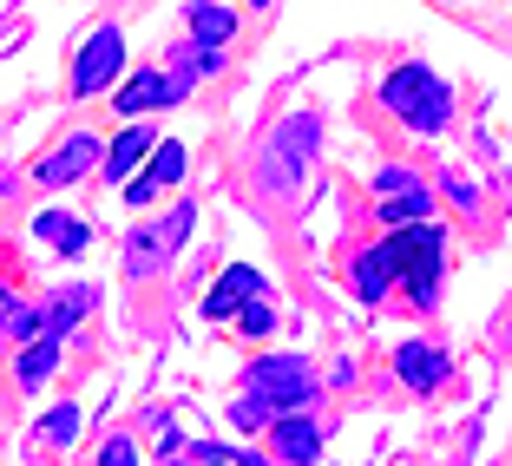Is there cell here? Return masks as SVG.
I'll return each mask as SVG.
<instances>
[{
	"label": "cell",
	"instance_id": "cell-1",
	"mask_svg": "<svg viewBox=\"0 0 512 466\" xmlns=\"http://www.w3.org/2000/svg\"><path fill=\"white\" fill-rule=\"evenodd\" d=\"M381 106H388L394 119L407 125V132L440 138V132H447V119H453V92L440 86V73H434V66L407 60V66H394V73L381 79Z\"/></svg>",
	"mask_w": 512,
	"mask_h": 466
},
{
	"label": "cell",
	"instance_id": "cell-2",
	"mask_svg": "<svg viewBox=\"0 0 512 466\" xmlns=\"http://www.w3.org/2000/svg\"><path fill=\"white\" fill-rule=\"evenodd\" d=\"M316 145H322V119L316 112H289V119L270 132V145H263V165H256L263 191L270 197L296 191V184L309 178V165H316Z\"/></svg>",
	"mask_w": 512,
	"mask_h": 466
},
{
	"label": "cell",
	"instance_id": "cell-3",
	"mask_svg": "<svg viewBox=\"0 0 512 466\" xmlns=\"http://www.w3.org/2000/svg\"><path fill=\"white\" fill-rule=\"evenodd\" d=\"M243 394L263 401L270 414H302L316 401V368L302 355H263L256 368H243Z\"/></svg>",
	"mask_w": 512,
	"mask_h": 466
},
{
	"label": "cell",
	"instance_id": "cell-4",
	"mask_svg": "<svg viewBox=\"0 0 512 466\" xmlns=\"http://www.w3.org/2000/svg\"><path fill=\"white\" fill-rule=\"evenodd\" d=\"M191 86H197L191 60H184V53H171L165 73H158V66H145V73L125 79V86L112 92V112H119V119H145V112H158V106H178Z\"/></svg>",
	"mask_w": 512,
	"mask_h": 466
},
{
	"label": "cell",
	"instance_id": "cell-5",
	"mask_svg": "<svg viewBox=\"0 0 512 466\" xmlns=\"http://www.w3.org/2000/svg\"><path fill=\"white\" fill-rule=\"evenodd\" d=\"M394 250H401V283L407 296L434 309L440 296V263H447V230L440 224H414V230H394Z\"/></svg>",
	"mask_w": 512,
	"mask_h": 466
},
{
	"label": "cell",
	"instance_id": "cell-6",
	"mask_svg": "<svg viewBox=\"0 0 512 466\" xmlns=\"http://www.w3.org/2000/svg\"><path fill=\"white\" fill-rule=\"evenodd\" d=\"M197 230V211L191 204H178V211H165L158 224H138L132 237H125V276H158L178 256V243Z\"/></svg>",
	"mask_w": 512,
	"mask_h": 466
},
{
	"label": "cell",
	"instance_id": "cell-7",
	"mask_svg": "<svg viewBox=\"0 0 512 466\" xmlns=\"http://www.w3.org/2000/svg\"><path fill=\"white\" fill-rule=\"evenodd\" d=\"M119 73H125V33L119 27L86 33V46H79V60H73V99H99V92H112Z\"/></svg>",
	"mask_w": 512,
	"mask_h": 466
},
{
	"label": "cell",
	"instance_id": "cell-8",
	"mask_svg": "<svg viewBox=\"0 0 512 466\" xmlns=\"http://www.w3.org/2000/svg\"><path fill=\"white\" fill-rule=\"evenodd\" d=\"M99 165H106V145H99L92 132H73V138H66V145H60V151H53V158L40 165V184H53V191H60V184L92 178Z\"/></svg>",
	"mask_w": 512,
	"mask_h": 466
},
{
	"label": "cell",
	"instance_id": "cell-9",
	"mask_svg": "<svg viewBox=\"0 0 512 466\" xmlns=\"http://www.w3.org/2000/svg\"><path fill=\"white\" fill-rule=\"evenodd\" d=\"M250 296H263V270H250V263H230V270L211 283V296H204V316H211V322H237V309H243Z\"/></svg>",
	"mask_w": 512,
	"mask_h": 466
},
{
	"label": "cell",
	"instance_id": "cell-10",
	"mask_svg": "<svg viewBox=\"0 0 512 466\" xmlns=\"http://www.w3.org/2000/svg\"><path fill=\"white\" fill-rule=\"evenodd\" d=\"M178 178H184V145L165 138V145H151V165L138 171V178H125V197H132V204H151V197L171 191Z\"/></svg>",
	"mask_w": 512,
	"mask_h": 466
},
{
	"label": "cell",
	"instance_id": "cell-11",
	"mask_svg": "<svg viewBox=\"0 0 512 466\" xmlns=\"http://www.w3.org/2000/svg\"><path fill=\"white\" fill-rule=\"evenodd\" d=\"M270 440H276V453H283V466H316L322 460V427L309 421V414H276Z\"/></svg>",
	"mask_w": 512,
	"mask_h": 466
},
{
	"label": "cell",
	"instance_id": "cell-12",
	"mask_svg": "<svg viewBox=\"0 0 512 466\" xmlns=\"http://www.w3.org/2000/svg\"><path fill=\"white\" fill-rule=\"evenodd\" d=\"M394 375H401L414 394H434L440 381H447V355H440L434 342H401L394 348Z\"/></svg>",
	"mask_w": 512,
	"mask_h": 466
},
{
	"label": "cell",
	"instance_id": "cell-13",
	"mask_svg": "<svg viewBox=\"0 0 512 466\" xmlns=\"http://www.w3.org/2000/svg\"><path fill=\"white\" fill-rule=\"evenodd\" d=\"M394 276H401V250H394V237L355 256V296H362V302H381L394 289Z\"/></svg>",
	"mask_w": 512,
	"mask_h": 466
},
{
	"label": "cell",
	"instance_id": "cell-14",
	"mask_svg": "<svg viewBox=\"0 0 512 466\" xmlns=\"http://www.w3.org/2000/svg\"><path fill=\"white\" fill-rule=\"evenodd\" d=\"M151 145H158V138H151L145 125H125V132L106 145V165H99V171H106V184H125V178H138V165L151 158Z\"/></svg>",
	"mask_w": 512,
	"mask_h": 466
},
{
	"label": "cell",
	"instance_id": "cell-15",
	"mask_svg": "<svg viewBox=\"0 0 512 466\" xmlns=\"http://www.w3.org/2000/svg\"><path fill=\"white\" fill-rule=\"evenodd\" d=\"M375 217L388 230H414V224H434V191L427 184H407V191H388L375 204Z\"/></svg>",
	"mask_w": 512,
	"mask_h": 466
},
{
	"label": "cell",
	"instance_id": "cell-16",
	"mask_svg": "<svg viewBox=\"0 0 512 466\" xmlns=\"http://www.w3.org/2000/svg\"><path fill=\"white\" fill-rule=\"evenodd\" d=\"M53 368H60V335H33V342L20 348V361H14V381L27 394H40L46 381H53Z\"/></svg>",
	"mask_w": 512,
	"mask_h": 466
},
{
	"label": "cell",
	"instance_id": "cell-17",
	"mask_svg": "<svg viewBox=\"0 0 512 466\" xmlns=\"http://www.w3.org/2000/svg\"><path fill=\"white\" fill-rule=\"evenodd\" d=\"M92 302H99V289H86V283H79V289H60V296L40 309V335H60V342H66V329L86 316Z\"/></svg>",
	"mask_w": 512,
	"mask_h": 466
},
{
	"label": "cell",
	"instance_id": "cell-18",
	"mask_svg": "<svg viewBox=\"0 0 512 466\" xmlns=\"http://www.w3.org/2000/svg\"><path fill=\"white\" fill-rule=\"evenodd\" d=\"M33 237H40V243H53L60 256H79V250L92 243V230L79 224V217H66V211H40V217H33Z\"/></svg>",
	"mask_w": 512,
	"mask_h": 466
},
{
	"label": "cell",
	"instance_id": "cell-19",
	"mask_svg": "<svg viewBox=\"0 0 512 466\" xmlns=\"http://www.w3.org/2000/svg\"><path fill=\"white\" fill-rule=\"evenodd\" d=\"M184 14H191V40L197 46H224L237 33V14L217 7V0H184Z\"/></svg>",
	"mask_w": 512,
	"mask_h": 466
},
{
	"label": "cell",
	"instance_id": "cell-20",
	"mask_svg": "<svg viewBox=\"0 0 512 466\" xmlns=\"http://www.w3.org/2000/svg\"><path fill=\"white\" fill-rule=\"evenodd\" d=\"M40 440H46V447H73V440H79V407L60 401L53 414H40Z\"/></svg>",
	"mask_w": 512,
	"mask_h": 466
},
{
	"label": "cell",
	"instance_id": "cell-21",
	"mask_svg": "<svg viewBox=\"0 0 512 466\" xmlns=\"http://www.w3.org/2000/svg\"><path fill=\"white\" fill-rule=\"evenodd\" d=\"M237 329H243V335H270V329H276L270 296H250V302H243V309H237Z\"/></svg>",
	"mask_w": 512,
	"mask_h": 466
},
{
	"label": "cell",
	"instance_id": "cell-22",
	"mask_svg": "<svg viewBox=\"0 0 512 466\" xmlns=\"http://www.w3.org/2000/svg\"><path fill=\"white\" fill-rule=\"evenodd\" d=\"M0 329L14 335V342H33V335H40V309H27V302H7V322H0Z\"/></svg>",
	"mask_w": 512,
	"mask_h": 466
},
{
	"label": "cell",
	"instance_id": "cell-23",
	"mask_svg": "<svg viewBox=\"0 0 512 466\" xmlns=\"http://www.w3.org/2000/svg\"><path fill=\"white\" fill-rule=\"evenodd\" d=\"M230 421H237V427H243V434H256V427H270V421H276V414H270V407H263V401H250V394H243V401H237V407H230Z\"/></svg>",
	"mask_w": 512,
	"mask_h": 466
},
{
	"label": "cell",
	"instance_id": "cell-24",
	"mask_svg": "<svg viewBox=\"0 0 512 466\" xmlns=\"http://www.w3.org/2000/svg\"><path fill=\"white\" fill-rule=\"evenodd\" d=\"M99 466H138V447L125 434H112L106 447H99Z\"/></svg>",
	"mask_w": 512,
	"mask_h": 466
},
{
	"label": "cell",
	"instance_id": "cell-25",
	"mask_svg": "<svg viewBox=\"0 0 512 466\" xmlns=\"http://www.w3.org/2000/svg\"><path fill=\"white\" fill-rule=\"evenodd\" d=\"M447 197L460 204V211H473V204H480V184H473V178H460V171H447Z\"/></svg>",
	"mask_w": 512,
	"mask_h": 466
},
{
	"label": "cell",
	"instance_id": "cell-26",
	"mask_svg": "<svg viewBox=\"0 0 512 466\" xmlns=\"http://www.w3.org/2000/svg\"><path fill=\"white\" fill-rule=\"evenodd\" d=\"M407 184H421V178H414V171H401V165H388V171L375 178V197H388V191H407Z\"/></svg>",
	"mask_w": 512,
	"mask_h": 466
},
{
	"label": "cell",
	"instance_id": "cell-27",
	"mask_svg": "<svg viewBox=\"0 0 512 466\" xmlns=\"http://www.w3.org/2000/svg\"><path fill=\"white\" fill-rule=\"evenodd\" d=\"M197 466H237V460H230V453H217L211 440H204V447H197Z\"/></svg>",
	"mask_w": 512,
	"mask_h": 466
},
{
	"label": "cell",
	"instance_id": "cell-28",
	"mask_svg": "<svg viewBox=\"0 0 512 466\" xmlns=\"http://www.w3.org/2000/svg\"><path fill=\"white\" fill-rule=\"evenodd\" d=\"M237 466H276V460H263V453H230Z\"/></svg>",
	"mask_w": 512,
	"mask_h": 466
},
{
	"label": "cell",
	"instance_id": "cell-29",
	"mask_svg": "<svg viewBox=\"0 0 512 466\" xmlns=\"http://www.w3.org/2000/svg\"><path fill=\"white\" fill-rule=\"evenodd\" d=\"M250 7H270V0H250Z\"/></svg>",
	"mask_w": 512,
	"mask_h": 466
}]
</instances>
